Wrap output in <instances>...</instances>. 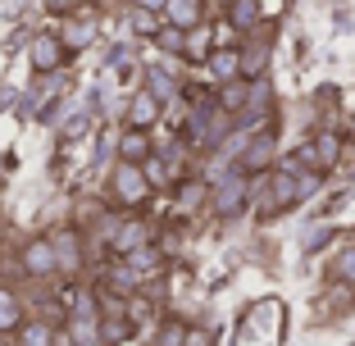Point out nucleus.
Masks as SVG:
<instances>
[{
	"label": "nucleus",
	"mask_w": 355,
	"mask_h": 346,
	"mask_svg": "<svg viewBox=\"0 0 355 346\" xmlns=\"http://www.w3.org/2000/svg\"><path fill=\"white\" fill-rule=\"evenodd\" d=\"M150 178L141 164H128V159H119L114 168H110V196H114V205H123V210H141L150 200Z\"/></svg>",
	"instance_id": "1"
},
{
	"label": "nucleus",
	"mask_w": 355,
	"mask_h": 346,
	"mask_svg": "<svg viewBox=\"0 0 355 346\" xmlns=\"http://www.w3.org/2000/svg\"><path fill=\"white\" fill-rule=\"evenodd\" d=\"M246 205H251V178H246V173L232 164L228 173H223V178L209 187V210L219 214V219H237Z\"/></svg>",
	"instance_id": "2"
},
{
	"label": "nucleus",
	"mask_w": 355,
	"mask_h": 346,
	"mask_svg": "<svg viewBox=\"0 0 355 346\" xmlns=\"http://www.w3.org/2000/svg\"><path fill=\"white\" fill-rule=\"evenodd\" d=\"M273 155H278V123H264L255 137H246V141L237 146V168L246 173V178L269 173V168H273Z\"/></svg>",
	"instance_id": "3"
},
{
	"label": "nucleus",
	"mask_w": 355,
	"mask_h": 346,
	"mask_svg": "<svg viewBox=\"0 0 355 346\" xmlns=\"http://www.w3.org/2000/svg\"><path fill=\"white\" fill-rule=\"evenodd\" d=\"M296 173H292V159L287 164H273L269 173H264V200H260V214L264 219H273V214H282V210H292L296 205Z\"/></svg>",
	"instance_id": "4"
},
{
	"label": "nucleus",
	"mask_w": 355,
	"mask_h": 346,
	"mask_svg": "<svg viewBox=\"0 0 355 346\" xmlns=\"http://www.w3.org/2000/svg\"><path fill=\"white\" fill-rule=\"evenodd\" d=\"M159 23L178 32H191L205 23V0H164L159 5Z\"/></svg>",
	"instance_id": "5"
},
{
	"label": "nucleus",
	"mask_w": 355,
	"mask_h": 346,
	"mask_svg": "<svg viewBox=\"0 0 355 346\" xmlns=\"http://www.w3.org/2000/svg\"><path fill=\"white\" fill-rule=\"evenodd\" d=\"M159 114H164V105H159L155 96L146 92V87H141V92H132L128 96V110H123V128H155L159 123Z\"/></svg>",
	"instance_id": "6"
},
{
	"label": "nucleus",
	"mask_w": 355,
	"mask_h": 346,
	"mask_svg": "<svg viewBox=\"0 0 355 346\" xmlns=\"http://www.w3.org/2000/svg\"><path fill=\"white\" fill-rule=\"evenodd\" d=\"M28 60H32V69H37V73H55V69L69 60V51H64V42H60V32H42V37L32 42Z\"/></svg>",
	"instance_id": "7"
},
{
	"label": "nucleus",
	"mask_w": 355,
	"mask_h": 346,
	"mask_svg": "<svg viewBox=\"0 0 355 346\" xmlns=\"http://www.w3.org/2000/svg\"><path fill=\"white\" fill-rule=\"evenodd\" d=\"M23 269H28L32 278H51V273H60V269H55V246H51V237H32L28 246H23Z\"/></svg>",
	"instance_id": "8"
},
{
	"label": "nucleus",
	"mask_w": 355,
	"mask_h": 346,
	"mask_svg": "<svg viewBox=\"0 0 355 346\" xmlns=\"http://www.w3.org/2000/svg\"><path fill=\"white\" fill-rule=\"evenodd\" d=\"M51 246H55V269L60 273H73L78 264H83V241H78L73 228H60L51 237Z\"/></svg>",
	"instance_id": "9"
},
{
	"label": "nucleus",
	"mask_w": 355,
	"mask_h": 346,
	"mask_svg": "<svg viewBox=\"0 0 355 346\" xmlns=\"http://www.w3.org/2000/svg\"><path fill=\"white\" fill-rule=\"evenodd\" d=\"M264 69H269V46L264 42H237V73L246 78V83H255V78H264Z\"/></svg>",
	"instance_id": "10"
},
{
	"label": "nucleus",
	"mask_w": 355,
	"mask_h": 346,
	"mask_svg": "<svg viewBox=\"0 0 355 346\" xmlns=\"http://www.w3.org/2000/svg\"><path fill=\"white\" fill-rule=\"evenodd\" d=\"M269 114H273V87L269 78H255V83H246V105L237 119H269Z\"/></svg>",
	"instance_id": "11"
},
{
	"label": "nucleus",
	"mask_w": 355,
	"mask_h": 346,
	"mask_svg": "<svg viewBox=\"0 0 355 346\" xmlns=\"http://www.w3.org/2000/svg\"><path fill=\"white\" fill-rule=\"evenodd\" d=\"M150 155H155V146H150L146 128H123V137H119V159H128V164H146Z\"/></svg>",
	"instance_id": "12"
},
{
	"label": "nucleus",
	"mask_w": 355,
	"mask_h": 346,
	"mask_svg": "<svg viewBox=\"0 0 355 346\" xmlns=\"http://www.w3.org/2000/svg\"><path fill=\"white\" fill-rule=\"evenodd\" d=\"M146 241H150V228H146V223L123 219L114 232H110V251H114V255H128V251H137V246H146Z\"/></svg>",
	"instance_id": "13"
},
{
	"label": "nucleus",
	"mask_w": 355,
	"mask_h": 346,
	"mask_svg": "<svg viewBox=\"0 0 355 346\" xmlns=\"http://www.w3.org/2000/svg\"><path fill=\"white\" fill-rule=\"evenodd\" d=\"M205 73L214 78V83H232L237 73V46H214V51L205 55Z\"/></svg>",
	"instance_id": "14"
},
{
	"label": "nucleus",
	"mask_w": 355,
	"mask_h": 346,
	"mask_svg": "<svg viewBox=\"0 0 355 346\" xmlns=\"http://www.w3.org/2000/svg\"><path fill=\"white\" fill-rule=\"evenodd\" d=\"M223 10H228V28L232 32H251L255 23L264 19V5H260V0H228Z\"/></svg>",
	"instance_id": "15"
},
{
	"label": "nucleus",
	"mask_w": 355,
	"mask_h": 346,
	"mask_svg": "<svg viewBox=\"0 0 355 346\" xmlns=\"http://www.w3.org/2000/svg\"><path fill=\"white\" fill-rule=\"evenodd\" d=\"M214 51V37H209V28L200 23V28H191V32H182V60H191V64H205V55Z\"/></svg>",
	"instance_id": "16"
},
{
	"label": "nucleus",
	"mask_w": 355,
	"mask_h": 346,
	"mask_svg": "<svg viewBox=\"0 0 355 346\" xmlns=\"http://www.w3.org/2000/svg\"><path fill=\"white\" fill-rule=\"evenodd\" d=\"M214 105L223 110V114L237 119L241 105H246V78H232V83H219V96H214Z\"/></svg>",
	"instance_id": "17"
},
{
	"label": "nucleus",
	"mask_w": 355,
	"mask_h": 346,
	"mask_svg": "<svg viewBox=\"0 0 355 346\" xmlns=\"http://www.w3.org/2000/svg\"><path fill=\"white\" fill-rule=\"evenodd\" d=\"M92 37H96V23H92V19H83V14H78V19L60 32L64 51H83V46H92Z\"/></svg>",
	"instance_id": "18"
},
{
	"label": "nucleus",
	"mask_w": 355,
	"mask_h": 346,
	"mask_svg": "<svg viewBox=\"0 0 355 346\" xmlns=\"http://www.w3.org/2000/svg\"><path fill=\"white\" fill-rule=\"evenodd\" d=\"M69 342L73 346H105L101 342V319H69Z\"/></svg>",
	"instance_id": "19"
},
{
	"label": "nucleus",
	"mask_w": 355,
	"mask_h": 346,
	"mask_svg": "<svg viewBox=\"0 0 355 346\" xmlns=\"http://www.w3.org/2000/svg\"><path fill=\"white\" fill-rule=\"evenodd\" d=\"M19 324H23V301L10 287H0V333H14Z\"/></svg>",
	"instance_id": "20"
},
{
	"label": "nucleus",
	"mask_w": 355,
	"mask_h": 346,
	"mask_svg": "<svg viewBox=\"0 0 355 346\" xmlns=\"http://www.w3.org/2000/svg\"><path fill=\"white\" fill-rule=\"evenodd\" d=\"M14 333H19V346H55V328L46 324V319H37V324H19Z\"/></svg>",
	"instance_id": "21"
},
{
	"label": "nucleus",
	"mask_w": 355,
	"mask_h": 346,
	"mask_svg": "<svg viewBox=\"0 0 355 346\" xmlns=\"http://www.w3.org/2000/svg\"><path fill=\"white\" fill-rule=\"evenodd\" d=\"M123 264L137 273V278H141V273H155V264H159V251H155V246L146 241V246H137V251H128V255H123Z\"/></svg>",
	"instance_id": "22"
},
{
	"label": "nucleus",
	"mask_w": 355,
	"mask_h": 346,
	"mask_svg": "<svg viewBox=\"0 0 355 346\" xmlns=\"http://www.w3.org/2000/svg\"><path fill=\"white\" fill-rule=\"evenodd\" d=\"M146 92H150V96H155L159 105H164L168 96H173V78H168V73H164V69H146Z\"/></svg>",
	"instance_id": "23"
},
{
	"label": "nucleus",
	"mask_w": 355,
	"mask_h": 346,
	"mask_svg": "<svg viewBox=\"0 0 355 346\" xmlns=\"http://www.w3.org/2000/svg\"><path fill=\"white\" fill-rule=\"evenodd\" d=\"M182 337H187V324L182 319H168V324H159L155 346H182Z\"/></svg>",
	"instance_id": "24"
},
{
	"label": "nucleus",
	"mask_w": 355,
	"mask_h": 346,
	"mask_svg": "<svg viewBox=\"0 0 355 346\" xmlns=\"http://www.w3.org/2000/svg\"><path fill=\"white\" fill-rule=\"evenodd\" d=\"M128 333H132V324H128V319H101V342H105V346L123 342Z\"/></svg>",
	"instance_id": "25"
},
{
	"label": "nucleus",
	"mask_w": 355,
	"mask_h": 346,
	"mask_svg": "<svg viewBox=\"0 0 355 346\" xmlns=\"http://www.w3.org/2000/svg\"><path fill=\"white\" fill-rule=\"evenodd\" d=\"M333 273L342 278V283H355V246H346V251L333 260Z\"/></svg>",
	"instance_id": "26"
},
{
	"label": "nucleus",
	"mask_w": 355,
	"mask_h": 346,
	"mask_svg": "<svg viewBox=\"0 0 355 346\" xmlns=\"http://www.w3.org/2000/svg\"><path fill=\"white\" fill-rule=\"evenodd\" d=\"M155 42L164 46L168 55H182V32H178V28H164V23H159V32H155Z\"/></svg>",
	"instance_id": "27"
},
{
	"label": "nucleus",
	"mask_w": 355,
	"mask_h": 346,
	"mask_svg": "<svg viewBox=\"0 0 355 346\" xmlns=\"http://www.w3.org/2000/svg\"><path fill=\"white\" fill-rule=\"evenodd\" d=\"M209 342H214V337H209L205 328H191V324H187V337H182V346H209Z\"/></svg>",
	"instance_id": "28"
},
{
	"label": "nucleus",
	"mask_w": 355,
	"mask_h": 346,
	"mask_svg": "<svg viewBox=\"0 0 355 346\" xmlns=\"http://www.w3.org/2000/svg\"><path fill=\"white\" fill-rule=\"evenodd\" d=\"M78 5H83V0H46V10H51V14H73Z\"/></svg>",
	"instance_id": "29"
},
{
	"label": "nucleus",
	"mask_w": 355,
	"mask_h": 346,
	"mask_svg": "<svg viewBox=\"0 0 355 346\" xmlns=\"http://www.w3.org/2000/svg\"><path fill=\"white\" fill-rule=\"evenodd\" d=\"M159 5L164 0H132V10H150V14H159Z\"/></svg>",
	"instance_id": "30"
},
{
	"label": "nucleus",
	"mask_w": 355,
	"mask_h": 346,
	"mask_svg": "<svg viewBox=\"0 0 355 346\" xmlns=\"http://www.w3.org/2000/svg\"><path fill=\"white\" fill-rule=\"evenodd\" d=\"M223 5H228V0H223Z\"/></svg>",
	"instance_id": "31"
}]
</instances>
